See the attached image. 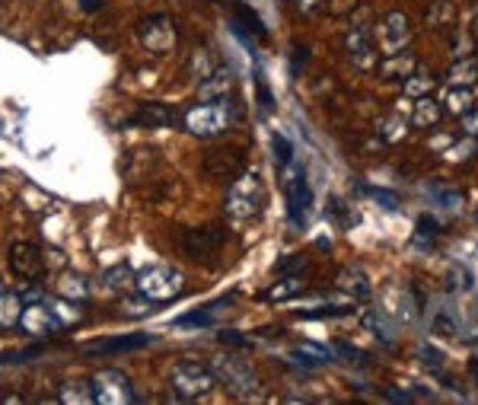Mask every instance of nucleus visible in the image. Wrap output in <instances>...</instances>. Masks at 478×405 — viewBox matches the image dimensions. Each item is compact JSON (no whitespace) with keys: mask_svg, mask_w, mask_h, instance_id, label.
Instances as JSON below:
<instances>
[{"mask_svg":"<svg viewBox=\"0 0 478 405\" xmlns=\"http://www.w3.org/2000/svg\"><path fill=\"white\" fill-rule=\"evenodd\" d=\"M431 90V80H425V77L411 74L409 80H405V93H415V96H421V93Z\"/></svg>","mask_w":478,"mask_h":405,"instance_id":"ea45409f","label":"nucleus"},{"mask_svg":"<svg viewBox=\"0 0 478 405\" xmlns=\"http://www.w3.org/2000/svg\"><path fill=\"white\" fill-rule=\"evenodd\" d=\"M437 233H441V227H437V221L433 217H417L415 223V246H433L437 243Z\"/></svg>","mask_w":478,"mask_h":405,"instance_id":"c85d7f7f","label":"nucleus"},{"mask_svg":"<svg viewBox=\"0 0 478 405\" xmlns=\"http://www.w3.org/2000/svg\"><path fill=\"white\" fill-rule=\"evenodd\" d=\"M447 20H453V4H450V0H437V4H433V13H431V26L433 29H441Z\"/></svg>","mask_w":478,"mask_h":405,"instance_id":"f704fd0d","label":"nucleus"},{"mask_svg":"<svg viewBox=\"0 0 478 405\" xmlns=\"http://www.w3.org/2000/svg\"><path fill=\"white\" fill-rule=\"evenodd\" d=\"M271 144H274V153H278V163H281V169L290 166V163H294V147H290V141L284 138V134H274Z\"/></svg>","mask_w":478,"mask_h":405,"instance_id":"72a5a7b5","label":"nucleus"},{"mask_svg":"<svg viewBox=\"0 0 478 405\" xmlns=\"http://www.w3.org/2000/svg\"><path fill=\"white\" fill-rule=\"evenodd\" d=\"M185 128L195 138H217L230 128V106H223V100H205L201 106H191L185 112Z\"/></svg>","mask_w":478,"mask_h":405,"instance_id":"39448f33","label":"nucleus"},{"mask_svg":"<svg viewBox=\"0 0 478 405\" xmlns=\"http://www.w3.org/2000/svg\"><path fill=\"white\" fill-rule=\"evenodd\" d=\"M201 169H205L211 179L233 182L239 173H246V150L243 147H214V150L205 153Z\"/></svg>","mask_w":478,"mask_h":405,"instance_id":"1a4fd4ad","label":"nucleus"},{"mask_svg":"<svg viewBox=\"0 0 478 405\" xmlns=\"http://www.w3.org/2000/svg\"><path fill=\"white\" fill-rule=\"evenodd\" d=\"M211 368H214V374H217V380H221L230 393H236V396H243V399L255 396L258 386H262L255 368H252L249 360L236 358V354H221V358H214Z\"/></svg>","mask_w":478,"mask_h":405,"instance_id":"20e7f679","label":"nucleus"},{"mask_svg":"<svg viewBox=\"0 0 478 405\" xmlns=\"http://www.w3.org/2000/svg\"><path fill=\"white\" fill-rule=\"evenodd\" d=\"M23 310H26L23 294H16V291L0 294V329H13V326H20Z\"/></svg>","mask_w":478,"mask_h":405,"instance_id":"412c9836","label":"nucleus"},{"mask_svg":"<svg viewBox=\"0 0 478 405\" xmlns=\"http://www.w3.org/2000/svg\"><path fill=\"white\" fill-rule=\"evenodd\" d=\"M175 122H179V115L166 102H144L131 115V125H137V128H173Z\"/></svg>","mask_w":478,"mask_h":405,"instance_id":"2eb2a0df","label":"nucleus"},{"mask_svg":"<svg viewBox=\"0 0 478 405\" xmlns=\"http://www.w3.org/2000/svg\"><path fill=\"white\" fill-rule=\"evenodd\" d=\"M54 294H58V297L80 300V304H84V300L93 294V288L84 275H77V271H61V278H58V284H54Z\"/></svg>","mask_w":478,"mask_h":405,"instance_id":"a211bd4d","label":"nucleus"},{"mask_svg":"<svg viewBox=\"0 0 478 405\" xmlns=\"http://www.w3.org/2000/svg\"><path fill=\"white\" fill-rule=\"evenodd\" d=\"M300 271H306L304 255H290V262H281V265H278V275H300Z\"/></svg>","mask_w":478,"mask_h":405,"instance_id":"58836bf2","label":"nucleus"},{"mask_svg":"<svg viewBox=\"0 0 478 405\" xmlns=\"http://www.w3.org/2000/svg\"><path fill=\"white\" fill-rule=\"evenodd\" d=\"M134 278H137V275H131V268L118 262V265L106 268L99 281H102V288H109V291L122 294V291H128V288H134Z\"/></svg>","mask_w":478,"mask_h":405,"instance_id":"b1692460","label":"nucleus"},{"mask_svg":"<svg viewBox=\"0 0 478 405\" xmlns=\"http://www.w3.org/2000/svg\"><path fill=\"white\" fill-rule=\"evenodd\" d=\"M265 182L255 173H239L227 191V215L233 221H255L265 211Z\"/></svg>","mask_w":478,"mask_h":405,"instance_id":"f257e3e1","label":"nucleus"},{"mask_svg":"<svg viewBox=\"0 0 478 405\" xmlns=\"http://www.w3.org/2000/svg\"><path fill=\"white\" fill-rule=\"evenodd\" d=\"M335 284H338L344 294H351V300H354V297H370V278L364 275V268H357V265L342 268V271H338V278H335Z\"/></svg>","mask_w":478,"mask_h":405,"instance_id":"f3484780","label":"nucleus"},{"mask_svg":"<svg viewBox=\"0 0 478 405\" xmlns=\"http://www.w3.org/2000/svg\"><path fill=\"white\" fill-rule=\"evenodd\" d=\"M294 354L300 358L304 368H322V364H332L335 360V352L326 348V344H316V342H300L294 348Z\"/></svg>","mask_w":478,"mask_h":405,"instance_id":"5701e85b","label":"nucleus"},{"mask_svg":"<svg viewBox=\"0 0 478 405\" xmlns=\"http://www.w3.org/2000/svg\"><path fill=\"white\" fill-rule=\"evenodd\" d=\"M214 68H217V64H214L211 58H207V52H201V58H198V54L191 58V74H195L198 80H205V77L211 74Z\"/></svg>","mask_w":478,"mask_h":405,"instance_id":"4c0bfd02","label":"nucleus"},{"mask_svg":"<svg viewBox=\"0 0 478 405\" xmlns=\"http://www.w3.org/2000/svg\"><path fill=\"white\" fill-rule=\"evenodd\" d=\"M169 386L179 399H205L217 386V374L205 360H175L169 370Z\"/></svg>","mask_w":478,"mask_h":405,"instance_id":"f03ea898","label":"nucleus"},{"mask_svg":"<svg viewBox=\"0 0 478 405\" xmlns=\"http://www.w3.org/2000/svg\"><path fill=\"white\" fill-rule=\"evenodd\" d=\"M427 191H431V198L437 201V205H441V207H456V205H459V201H463V195H459V191H456V189H447V185H443V182H433Z\"/></svg>","mask_w":478,"mask_h":405,"instance_id":"2f4dec72","label":"nucleus"},{"mask_svg":"<svg viewBox=\"0 0 478 405\" xmlns=\"http://www.w3.org/2000/svg\"><path fill=\"white\" fill-rule=\"evenodd\" d=\"M304 291V284H300V275H288L281 278L278 284H271L265 291V300H274V304H284V300L296 297V294Z\"/></svg>","mask_w":478,"mask_h":405,"instance_id":"cd10ccee","label":"nucleus"},{"mask_svg":"<svg viewBox=\"0 0 478 405\" xmlns=\"http://www.w3.org/2000/svg\"><path fill=\"white\" fill-rule=\"evenodd\" d=\"M417 61L415 54H386V61L380 64V77L386 80V84H399V80H409L411 74H415Z\"/></svg>","mask_w":478,"mask_h":405,"instance_id":"dca6fc26","label":"nucleus"},{"mask_svg":"<svg viewBox=\"0 0 478 405\" xmlns=\"http://www.w3.org/2000/svg\"><path fill=\"white\" fill-rule=\"evenodd\" d=\"M472 106H475V86L450 84L447 100H443V109H447L450 115H466Z\"/></svg>","mask_w":478,"mask_h":405,"instance_id":"4be33fe9","label":"nucleus"},{"mask_svg":"<svg viewBox=\"0 0 478 405\" xmlns=\"http://www.w3.org/2000/svg\"><path fill=\"white\" fill-rule=\"evenodd\" d=\"M93 383V396L99 405H128L134 402V386H131L128 374L115 368H102L90 377Z\"/></svg>","mask_w":478,"mask_h":405,"instance_id":"0eeeda50","label":"nucleus"},{"mask_svg":"<svg viewBox=\"0 0 478 405\" xmlns=\"http://www.w3.org/2000/svg\"><path fill=\"white\" fill-rule=\"evenodd\" d=\"M227 243V233H223V227H198V230H185L182 237H179V246H182V253L189 255V259H211V255H217V249Z\"/></svg>","mask_w":478,"mask_h":405,"instance_id":"9b49d317","label":"nucleus"},{"mask_svg":"<svg viewBox=\"0 0 478 405\" xmlns=\"http://www.w3.org/2000/svg\"><path fill=\"white\" fill-rule=\"evenodd\" d=\"M364 322H367V329L380 336L383 344H393V329H389L386 320H383V310H370V313L364 316Z\"/></svg>","mask_w":478,"mask_h":405,"instance_id":"7c9ffc66","label":"nucleus"},{"mask_svg":"<svg viewBox=\"0 0 478 405\" xmlns=\"http://www.w3.org/2000/svg\"><path fill=\"white\" fill-rule=\"evenodd\" d=\"M125 313H128V316L153 313V300H150V297H144V294H141V297H137V300H125Z\"/></svg>","mask_w":478,"mask_h":405,"instance_id":"e433bc0d","label":"nucleus"},{"mask_svg":"<svg viewBox=\"0 0 478 405\" xmlns=\"http://www.w3.org/2000/svg\"><path fill=\"white\" fill-rule=\"evenodd\" d=\"M58 402L64 405H93L96 396H93V383L90 380H64L58 386Z\"/></svg>","mask_w":478,"mask_h":405,"instance_id":"6ab92c4d","label":"nucleus"},{"mask_svg":"<svg viewBox=\"0 0 478 405\" xmlns=\"http://www.w3.org/2000/svg\"><path fill=\"white\" fill-rule=\"evenodd\" d=\"M137 42H141L150 54L173 52L175 42H179V32H175L173 16H166V13L144 16V20L137 23Z\"/></svg>","mask_w":478,"mask_h":405,"instance_id":"423d86ee","label":"nucleus"},{"mask_svg":"<svg viewBox=\"0 0 478 405\" xmlns=\"http://www.w3.org/2000/svg\"><path fill=\"white\" fill-rule=\"evenodd\" d=\"M364 191H367V195H370L373 201H380V205L386 207V211H395V207H399V195H395V191H386V189H367V185H364Z\"/></svg>","mask_w":478,"mask_h":405,"instance_id":"c9c22d12","label":"nucleus"},{"mask_svg":"<svg viewBox=\"0 0 478 405\" xmlns=\"http://www.w3.org/2000/svg\"><path fill=\"white\" fill-rule=\"evenodd\" d=\"M7 265L20 281H38L45 275V259H42V249L36 243H26V239H16L7 249Z\"/></svg>","mask_w":478,"mask_h":405,"instance_id":"9d476101","label":"nucleus"},{"mask_svg":"<svg viewBox=\"0 0 478 405\" xmlns=\"http://www.w3.org/2000/svg\"><path fill=\"white\" fill-rule=\"evenodd\" d=\"M52 306V313L58 316L61 326H77V322L84 320V310H80V300H68V297H58V300H45Z\"/></svg>","mask_w":478,"mask_h":405,"instance_id":"bb28decb","label":"nucleus"},{"mask_svg":"<svg viewBox=\"0 0 478 405\" xmlns=\"http://www.w3.org/2000/svg\"><path fill=\"white\" fill-rule=\"evenodd\" d=\"M20 329L32 338H45L54 329H61V322H58V316L52 313V306L45 300H32V304H26L23 316H20Z\"/></svg>","mask_w":478,"mask_h":405,"instance_id":"f8f14e48","label":"nucleus"},{"mask_svg":"<svg viewBox=\"0 0 478 405\" xmlns=\"http://www.w3.org/2000/svg\"><path fill=\"white\" fill-rule=\"evenodd\" d=\"M405 134H409V125H405L402 115H389L383 122V141H389V144H399Z\"/></svg>","mask_w":478,"mask_h":405,"instance_id":"c756f323","label":"nucleus"},{"mask_svg":"<svg viewBox=\"0 0 478 405\" xmlns=\"http://www.w3.org/2000/svg\"><path fill=\"white\" fill-rule=\"evenodd\" d=\"M348 52H351V61L354 68L361 70H373L380 64V52H377V38L367 26H354L348 32Z\"/></svg>","mask_w":478,"mask_h":405,"instance_id":"4468645a","label":"nucleus"},{"mask_svg":"<svg viewBox=\"0 0 478 405\" xmlns=\"http://www.w3.org/2000/svg\"><path fill=\"white\" fill-rule=\"evenodd\" d=\"M354 313V306H328V310H322V306H316V310H300V316L304 320H332V316H348Z\"/></svg>","mask_w":478,"mask_h":405,"instance_id":"473e14b6","label":"nucleus"},{"mask_svg":"<svg viewBox=\"0 0 478 405\" xmlns=\"http://www.w3.org/2000/svg\"><path fill=\"white\" fill-rule=\"evenodd\" d=\"M326 7V0H296V10L304 16H312V13H319V10Z\"/></svg>","mask_w":478,"mask_h":405,"instance_id":"79ce46f5","label":"nucleus"},{"mask_svg":"<svg viewBox=\"0 0 478 405\" xmlns=\"http://www.w3.org/2000/svg\"><path fill=\"white\" fill-rule=\"evenodd\" d=\"M284 173H288V182H284V189H288V217L294 227H304L306 215H310L312 207V189L306 182L304 166L290 163V166H284Z\"/></svg>","mask_w":478,"mask_h":405,"instance_id":"6e6552de","label":"nucleus"},{"mask_svg":"<svg viewBox=\"0 0 478 405\" xmlns=\"http://www.w3.org/2000/svg\"><path fill=\"white\" fill-rule=\"evenodd\" d=\"M377 36H380V45H383V52H386V54L402 52V48L411 42L409 16H405L402 10H393V13H386V16H383L380 29H377Z\"/></svg>","mask_w":478,"mask_h":405,"instance_id":"ddd939ff","label":"nucleus"},{"mask_svg":"<svg viewBox=\"0 0 478 405\" xmlns=\"http://www.w3.org/2000/svg\"><path fill=\"white\" fill-rule=\"evenodd\" d=\"M134 288H137V294L150 297L153 304H166V300H175L182 294L185 278H182V271L173 265H147L144 271H137Z\"/></svg>","mask_w":478,"mask_h":405,"instance_id":"7ed1b4c3","label":"nucleus"},{"mask_svg":"<svg viewBox=\"0 0 478 405\" xmlns=\"http://www.w3.org/2000/svg\"><path fill=\"white\" fill-rule=\"evenodd\" d=\"M441 115H443L441 102L431 100V96H417V102H415V125L417 128H433V125L441 122Z\"/></svg>","mask_w":478,"mask_h":405,"instance_id":"a878e982","label":"nucleus"},{"mask_svg":"<svg viewBox=\"0 0 478 405\" xmlns=\"http://www.w3.org/2000/svg\"><path fill=\"white\" fill-rule=\"evenodd\" d=\"M463 131L469 134V138L478 134V109H469V112L463 115Z\"/></svg>","mask_w":478,"mask_h":405,"instance_id":"a19ab883","label":"nucleus"},{"mask_svg":"<svg viewBox=\"0 0 478 405\" xmlns=\"http://www.w3.org/2000/svg\"><path fill=\"white\" fill-rule=\"evenodd\" d=\"M472 16H475V29H472V36L478 38V4H475V10H472Z\"/></svg>","mask_w":478,"mask_h":405,"instance_id":"c03bdc74","label":"nucleus"},{"mask_svg":"<svg viewBox=\"0 0 478 405\" xmlns=\"http://www.w3.org/2000/svg\"><path fill=\"white\" fill-rule=\"evenodd\" d=\"M221 342L236 344V348H243V344H249V338H239V332H221Z\"/></svg>","mask_w":478,"mask_h":405,"instance_id":"37998d69","label":"nucleus"},{"mask_svg":"<svg viewBox=\"0 0 478 405\" xmlns=\"http://www.w3.org/2000/svg\"><path fill=\"white\" fill-rule=\"evenodd\" d=\"M4 291H7V284H4V281H0V294H4Z\"/></svg>","mask_w":478,"mask_h":405,"instance_id":"49530a36","label":"nucleus"},{"mask_svg":"<svg viewBox=\"0 0 478 405\" xmlns=\"http://www.w3.org/2000/svg\"><path fill=\"white\" fill-rule=\"evenodd\" d=\"M447 80H450V84H466V86L475 84V80H478V58H475V54L456 58V64L450 68Z\"/></svg>","mask_w":478,"mask_h":405,"instance_id":"393cba45","label":"nucleus"},{"mask_svg":"<svg viewBox=\"0 0 478 405\" xmlns=\"http://www.w3.org/2000/svg\"><path fill=\"white\" fill-rule=\"evenodd\" d=\"M472 377L478 380V360H472Z\"/></svg>","mask_w":478,"mask_h":405,"instance_id":"a18cd8bd","label":"nucleus"},{"mask_svg":"<svg viewBox=\"0 0 478 405\" xmlns=\"http://www.w3.org/2000/svg\"><path fill=\"white\" fill-rule=\"evenodd\" d=\"M233 90V74L230 68H214L211 74L201 80V100H223V93Z\"/></svg>","mask_w":478,"mask_h":405,"instance_id":"aec40b11","label":"nucleus"}]
</instances>
